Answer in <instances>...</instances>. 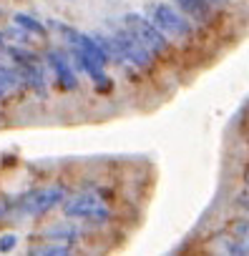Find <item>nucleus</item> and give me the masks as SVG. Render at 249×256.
Returning a JSON list of instances; mask_svg holds the SVG:
<instances>
[{"instance_id":"1","label":"nucleus","mask_w":249,"mask_h":256,"mask_svg":"<svg viewBox=\"0 0 249 256\" xmlns=\"http://www.w3.org/2000/svg\"><path fill=\"white\" fill-rule=\"evenodd\" d=\"M146 16L151 18V23L171 40H179V43H186L191 40L194 36V23L176 8V6H169V3H151L146 8Z\"/></svg>"},{"instance_id":"2","label":"nucleus","mask_w":249,"mask_h":256,"mask_svg":"<svg viewBox=\"0 0 249 256\" xmlns=\"http://www.w3.org/2000/svg\"><path fill=\"white\" fill-rule=\"evenodd\" d=\"M121 26L126 28L154 58H161L169 53V43H166V36L151 23V18L146 13H126L121 18Z\"/></svg>"},{"instance_id":"3","label":"nucleus","mask_w":249,"mask_h":256,"mask_svg":"<svg viewBox=\"0 0 249 256\" xmlns=\"http://www.w3.org/2000/svg\"><path fill=\"white\" fill-rule=\"evenodd\" d=\"M66 201V188L63 186H41L31 194H26L18 204V208L28 216H41L51 208H56L58 204Z\"/></svg>"},{"instance_id":"4","label":"nucleus","mask_w":249,"mask_h":256,"mask_svg":"<svg viewBox=\"0 0 249 256\" xmlns=\"http://www.w3.org/2000/svg\"><path fill=\"white\" fill-rule=\"evenodd\" d=\"M63 211L73 218H83V221H96V224H106L108 218V204L103 198H98L96 194H78L76 198H71Z\"/></svg>"},{"instance_id":"5","label":"nucleus","mask_w":249,"mask_h":256,"mask_svg":"<svg viewBox=\"0 0 249 256\" xmlns=\"http://www.w3.org/2000/svg\"><path fill=\"white\" fill-rule=\"evenodd\" d=\"M46 66L51 68L56 83L63 88V90H76L78 88V70L71 60V56L61 48H51L46 53Z\"/></svg>"},{"instance_id":"6","label":"nucleus","mask_w":249,"mask_h":256,"mask_svg":"<svg viewBox=\"0 0 249 256\" xmlns=\"http://www.w3.org/2000/svg\"><path fill=\"white\" fill-rule=\"evenodd\" d=\"M174 6L194 23V26H209L214 20V3L211 0H174Z\"/></svg>"},{"instance_id":"7","label":"nucleus","mask_w":249,"mask_h":256,"mask_svg":"<svg viewBox=\"0 0 249 256\" xmlns=\"http://www.w3.org/2000/svg\"><path fill=\"white\" fill-rule=\"evenodd\" d=\"M13 23H16V28H18L23 36H36V38H46V36H48V26L41 23L38 18H33V16L16 13V16H13Z\"/></svg>"},{"instance_id":"8","label":"nucleus","mask_w":249,"mask_h":256,"mask_svg":"<svg viewBox=\"0 0 249 256\" xmlns=\"http://www.w3.org/2000/svg\"><path fill=\"white\" fill-rule=\"evenodd\" d=\"M18 86H23V83H21L18 70H16V68H6V66H0V98L11 96Z\"/></svg>"},{"instance_id":"9","label":"nucleus","mask_w":249,"mask_h":256,"mask_svg":"<svg viewBox=\"0 0 249 256\" xmlns=\"http://www.w3.org/2000/svg\"><path fill=\"white\" fill-rule=\"evenodd\" d=\"M16 244H18V236L16 234H3V236H0V251H13L16 248Z\"/></svg>"},{"instance_id":"10","label":"nucleus","mask_w":249,"mask_h":256,"mask_svg":"<svg viewBox=\"0 0 249 256\" xmlns=\"http://www.w3.org/2000/svg\"><path fill=\"white\" fill-rule=\"evenodd\" d=\"M36 254H71V248H68L66 244H61V246H43V248H38Z\"/></svg>"},{"instance_id":"11","label":"nucleus","mask_w":249,"mask_h":256,"mask_svg":"<svg viewBox=\"0 0 249 256\" xmlns=\"http://www.w3.org/2000/svg\"><path fill=\"white\" fill-rule=\"evenodd\" d=\"M211 3H226V0H211Z\"/></svg>"}]
</instances>
